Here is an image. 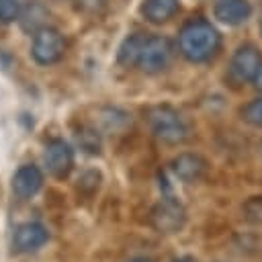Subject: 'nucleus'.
<instances>
[{
	"label": "nucleus",
	"instance_id": "ddd939ff",
	"mask_svg": "<svg viewBox=\"0 0 262 262\" xmlns=\"http://www.w3.org/2000/svg\"><path fill=\"white\" fill-rule=\"evenodd\" d=\"M145 35L143 33H133L129 37L123 39V43L119 45V51H117V61L119 66L123 68H133L137 66L139 61V55H141V49L145 45Z\"/></svg>",
	"mask_w": 262,
	"mask_h": 262
},
{
	"label": "nucleus",
	"instance_id": "0eeeda50",
	"mask_svg": "<svg viewBox=\"0 0 262 262\" xmlns=\"http://www.w3.org/2000/svg\"><path fill=\"white\" fill-rule=\"evenodd\" d=\"M43 164L47 168V172L57 178V180H63L72 168H74V149L70 147L68 141L63 139H51L47 145H45V151H43Z\"/></svg>",
	"mask_w": 262,
	"mask_h": 262
},
{
	"label": "nucleus",
	"instance_id": "a211bd4d",
	"mask_svg": "<svg viewBox=\"0 0 262 262\" xmlns=\"http://www.w3.org/2000/svg\"><path fill=\"white\" fill-rule=\"evenodd\" d=\"M258 90H262V66H260V70H258V74H256V78H254V82H252Z\"/></svg>",
	"mask_w": 262,
	"mask_h": 262
},
{
	"label": "nucleus",
	"instance_id": "4468645a",
	"mask_svg": "<svg viewBox=\"0 0 262 262\" xmlns=\"http://www.w3.org/2000/svg\"><path fill=\"white\" fill-rule=\"evenodd\" d=\"M43 18H47V10L39 2H33L29 8H23V12H20V27L27 33H33L35 35L37 31H41L43 27H47Z\"/></svg>",
	"mask_w": 262,
	"mask_h": 262
},
{
	"label": "nucleus",
	"instance_id": "f8f14e48",
	"mask_svg": "<svg viewBox=\"0 0 262 262\" xmlns=\"http://www.w3.org/2000/svg\"><path fill=\"white\" fill-rule=\"evenodd\" d=\"M178 10V0H143L141 14L151 25H162L170 20Z\"/></svg>",
	"mask_w": 262,
	"mask_h": 262
},
{
	"label": "nucleus",
	"instance_id": "9b49d317",
	"mask_svg": "<svg viewBox=\"0 0 262 262\" xmlns=\"http://www.w3.org/2000/svg\"><path fill=\"white\" fill-rule=\"evenodd\" d=\"M213 12H215L217 20L235 27V25H242L250 18L252 6L248 0H217Z\"/></svg>",
	"mask_w": 262,
	"mask_h": 262
},
{
	"label": "nucleus",
	"instance_id": "f3484780",
	"mask_svg": "<svg viewBox=\"0 0 262 262\" xmlns=\"http://www.w3.org/2000/svg\"><path fill=\"white\" fill-rule=\"evenodd\" d=\"M78 143L84 151L88 154H98L100 151V141H98V135L94 131H84L78 135Z\"/></svg>",
	"mask_w": 262,
	"mask_h": 262
},
{
	"label": "nucleus",
	"instance_id": "aec40b11",
	"mask_svg": "<svg viewBox=\"0 0 262 262\" xmlns=\"http://www.w3.org/2000/svg\"><path fill=\"white\" fill-rule=\"evenodd\" d=\"M127 262H154V260L151 258H145V256H137V258H131Z\"/></svg>",
	"mask_w": 262,
	"mask_h": 262
},
{
	"label": "nucleus",
	"instance_id": "6ab92c4d",
	"mask_svg": "<svg viewBox=\"0 0 262 262\" xmlns=\"http://www.w3.org/2000/svg\"><path fill=\"white\" fill-rule=\"evenodd\" d=\"M170 262H196V258H192V256H178V258H172Z\"/></svg>",
	"mask_w": 262,
	"mask_h": 262
},
{
	"label": "nucleus",
	"instance_id": "1a4fd4ad",
	"mask_svg": "<svg viewBox=\"0 0 262 262\" xmlns=\"http://www.w3.org/2000/svg\"><path fill=\"white\" fill-rule=\"evenodd\" d=\"M12 192L16 194V199L20 201H31L33 196H37V192L43 186V172L39 166L35 164H23L10 180Z\"/></svg>",
	"mask_w": 262,
	"mask_h": 262
},
{
	"label": "nucleus",
	"instance_id": "f257e3e1",
	"mask_svg": "<svg viewBox=\"0 0 262 262\" xmlns=\"http://www.w3.org/2000/svg\"><path fill=\"white\" fill-rule=\"evenodd\" d=\"M219 45H221V37L217 29L203 18L186 23L178 33V51L182 53L184 59L192 63H203L211 59L217 53Z\"/></svg>",
	"mask_w": 262,
	"mask_h": 262
},
{
	"label": "nucleus",
	"instance_id": "7ed1b4c3",
	"mask_svg": "<svg viewBox=\"0 0 262 262\" xmlns=\"http://www.w3.org/2000/svg\"><path fill=\"white\" fill-rule=\"evenodd\" d=\"M262 66V55L260 51L246 43V45H239L231 59H229V66H227V78L231 84L239 86V84H248V82H254L258 70Z\"/></svg>",
	"mask_w": 262,
	"mask_h": 262
},
{
	"label": "nucleus",
	"instance_id": "dca6fc26",
	"mask_svg": "<svg viewBox=\"0 0 262 262\" xmlns=\"http://www.w3.org/2000/svg\"><path fill=\"white\" fill-rule=\"evenodd\" d=\"M242 119H244L248 125L262 127V96L254 98L252 102H248V104L242 108Z\"/></svg>",
	"mask_w": 262,
	"mask_h": 262
},
{
	"label": "nucleus",
	"instance_id": "6e6552de",
	"mask_svg": "<svg viewBox=\"0 0 262 262\" xmlns=\"http://www.w3.org/2000/svg\"><path fill=\"white\" fill-rule=\"evenodd\" d=\"M49 242V229L39 221L20 223L12 233V250L16 254H31Z\"/></svg>",
	"mask_w": 262,
	"mask_h": 262
},
{
	"label": "nucleus",
	"instance_id": "f03ea898",
	"mask_svg": "<svg viewBox=\"0 0 262 262\" xmlns=\"http://www.w3.org/2000/svg\"><path fill=\"white\" fill-rule=\"evenodd\" d=\"M149 131L154 133L156 139L168 145H178L190 137V125L188 121L172 106L168 104H156L147 108L145 113Z\"/></svg>",
	"mask_w": 262,
	"mask_h": 262
},
{
	"label": "nucleus",
	"instance_id": "20e7f679",
	"mask_svg": "<svg viewBox=\"0 0 262 262\" xmlns=\"http://www.w3.org/2000/svg\"><path fill=\"white\" fill-rule=\"evenodd\" d=\"M66 51V41L61 33L53 27H43L33 35V45H31V55L39 66H51L57 63L63 57Z\"/></svg>",
	"mask_w": 262,
	"mask_h": 262
},
{
	"label": "nucleus",
	"instance_id": "423d86ee",
	"mask_svg": "<svg viewBox=\"0 0 262 262\" xmlns=\"http://www.w3.org/2000/svg\"><path fill=\"white\" fill-rule=\"evenodd\" d=\"M149 219L160 233H176L182 229L186 221V211L176 201V196L170 194V196H162V201L151 209Z\"/></svg>",
	"mask_w": 262,
	"mask_h": 262
},
{
	"label": "nucleus",
	"instance_id": "39448f33",
	"mask_svg": "<svg viewBox=\"0 0 262 262\" xmlns=\"http://www.w3.org/2000/svg\"><path fill=\"white\" fill-rule=\"evenodd\" d=\"M172 55H174V47H172L170 39H166L162 35L147 37L145 45L141 49L137 68L143 74H160V72H164L170 66Z\"/></svg>",
	"mask_w": 262,
	"mask_h": 262
},
{
	"label": "nucleus",
	"instance_id": "9d476101",
	"mask_svg": "<svg viewBox=\"0 0 262 262\" xmlns=\"http://www.w3.org/2000/svg\"><path fill=\"white\" fill-rule=\"evenodd\" d=\"M170 172L180 180V182H196L203 172H205V162L196 154H180L170 162Z\"/></svg>",
	"mask_w": 262,
	"mask_h": 262
},
{
	"label": "nucleus",
	"instance_id": "412c9836",
	"mask_svg": "<svg viewBox=\"0 0 262 262\" xmlns=\"http://www.w3.org/2000/svg\"><path fill=\"white\" fill-rule=\"evenodd\" d=\"M258 31L262 35V8H260V16H258Z\"/></svg>",
	"mask_w": 262,
	"mask_h": 262
},
{
	"label": "nucleus",
	"instance_id": "2eb2a0df",
	"mask_svg": "<svg viewBox=\"0 0 262 262\" xmlns=\"http://www.w3.org/2000/svg\"><path fill=\"white\" fill-rule=\"evenodd\" d=\"M23 8H25V0H0V23L8 25L18 20Z\"/></svg>",
	"mask_w": 262,
	"mask_h": 262
}]
</instances>
